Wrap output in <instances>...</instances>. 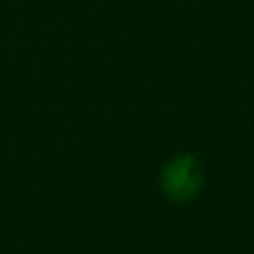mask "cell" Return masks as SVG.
<instances>
[{"instance_id":"6da1fadb","label":"cell","mask_w":254,"mask_h":254,"mask_svg":"<svg viewBox=\"0 0 254 254\" xmlns=\"http://www.w3.org/2000/svg\"><path fill=\"white\" fill-rule=\"evenodd\" d=\"M202 187V169L193 155H176L162 171V191L173 202H189Z\"/></svg>"}]
</instances>
